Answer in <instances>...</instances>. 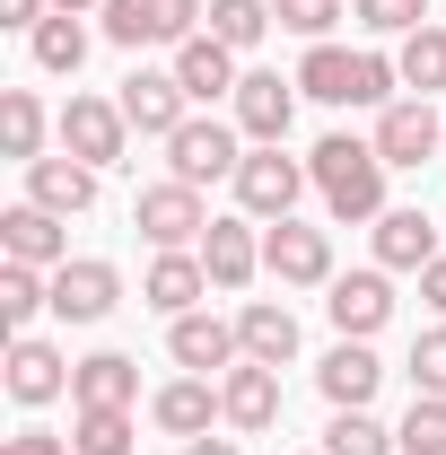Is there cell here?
Instances as JSON below:
<instances>
[{"label": "cell", "mask_w": 446, "mask_h": 455, "mask_svg": "<svg viewBox=\"0 0 446 455\" xmlns=\"http://www.w3.org/2000/svg\"><path fill=\"white\" fill-rule=\"evenodd\" d=\"M307 175H315V193H324V211H333L341 228L350 220H386V158H377V140H350V132H324L315 140V158H307Z\"/></svg>", "instance_id": "obj_1"}, {"label": "cell", "mask_w": 446, "mask_h": 455, "mask_svg": "<svg viewBox=\"0 0 446 455\" xmlns=\"http://www.w3.org/2000/svg\"><path fill=\"white\" fill-rule=\"evenodd\" d=\"M227 184H236V211H245V220H298V193H307V184H315V175H307V158H289V149H254V140H245V167L227 175Z\"/></svg>", "instance_id": "obj_2"}, {"label": "cell", "mask_w": 446, "mask_h": 455, "mask_svg": "<svg viewBox=\"0 0 446 455\" xmlns=\"http://www.w3.org/2000/svg\"><path fill=\"white\" fill-rule=\"evenodd\" d=\"M236 167H245V132L219 123V114H193V123L167 140V175H175V184H193V193L219 184V175H236Z\"/></svg>", "instance_id": "obj_3"}, {"label": "cell", "mask_w": 446, "mask_h": 455, "mask_svg": "<svg viewBox=\"0 0 446 455\" xmlns=\"http://www.w3.org/2000/svg\"><path fill=\"white\" fill-rule=\"evenodd\" d=\"M202 0H106V44L140 53V44H193L202 36Z\"/></svg>", "instance_id": "obj_4"}, {"label": "cell", "mask_w": 446, "mask_h": 455, "mask_svg": "<svg viewBox=\"0 0 446 455\" xmlns=\"http://www.w3.org/2000/svg\"><path fill=\"white\" fill-rule=\"evenodd\" d=\"M131 228L158 245V254H184V245H202L211 236V211H202V193L193 184H140V202H131Z\"/></svg>", "instance_id": "obj_5"}, {"label": "cell", "mask_w": 446, "mask_h": 455, "mask_svg": "<svg viewBox=\"0 0 446 455\" xmlns=\"http://www.w3.org/2000/svg\"><path fill=\"white\" fill-rule=\"evenodd\" d=\"M263 272L280 289H333V236L307 220H272L263 228Z\"/></svg>", "instance_id": "obj_6"}, {"label": "cell", "mask_w": 446, "mask_h": 455, "mask_svg": "<svg viewBox=\"0 0 446 455\" xmlns=\"http://www.w3.org/2000/svg\"><path fill=\"white\" fill-rule=\"evenodd\" d=\"M324 315H333L341 341H377L394 315V281L386 263H368V272H333V289H324Z\"/></svg>", "instance_id": "obj_7"}, {"label": "cell", "mask_w": 446, "mask_h": 455, "mask_svg": "<svg viewBox=\"0 0 446 455\" xmlns=\"http://www.w3.org/2000/svg\"><path fill=\"white\" fill-rule=\"evenodd\" d=\"M114 106H123V123H131L140 140H175V132L193 123V97H184V79H175V70H131Z\"/></svg>", "instance_id": "obj_8"}, {"label": "cell", "mask_w": 446, "mask_h": 455, "mask_svg": "<svg viewBox=\"0 0 446 455\" xmlns=\"http://www.w3.org/2000/svg\"><path fill=\"white\" fill-rule=\"evenodd\" d=\"M446 149V114L429 106V97H394L386 114H377V158L386 167H429Z\"/></svg>", "instance_id": "obj_9"}, {"label": "cell", "mask_w": 446, "mask_h": 455, "mask_svg": "<svg viewBox=\"0 0 446 455\" xmlns=\"http://www.w3.org/2000/svg\"><path fill=\"white\" fill-rule=\"evenodd\" d=\"M114 307H123V272H114L106 254H70L53 272V315L61 324H106Z\"/></svg>", "instance_id": "obj_10"}, {"label": "cell", "mask_w": 446, "mask_h": 455, "mask_svg": "<svg viewBox=\"0 0 446 455\" xmlns=\"http://www.w3.org/2000/svg\"><path fill=\"white\" fill-rule=\"evenodd\" d=\"M227 106H236V132H245L254 149H272V140H289V123H298V79H280V70H245Z\"/></svg>", "instance_id": "obj_11"}, {"label": "cell", "mask_w": 446, "mask_h": 455, "mask_svg": "<svg viewBox=\"0 0 446 455\" xmlns=\"http://www.w3.org/2000/svg\"><path fill=\"white\" fill-rule=\"evenodd\" d=\"M61 149H70V158H88V167L106 175L114 158L131 149V123H123V106H114V97H70V106H61Z\"/></svg>", "instance_id": "obj_12"}, {"label": "cell", "mask_w": 446, "mask_h": 455, "mask_svg": "<svg viewBox=\"0 0 446 455\" xmlns=\"http://www.w3.org/2000/svg\"><path fill=\"white\" fill-rule=\"evenodd\" d=\"M167 350H175V368L184 377H227L236 359H245V341H236V324H219V315H175L167 324Z\"/></svg>", "instance_id": "obj_13"}, {"label": "cell", "mask_w": 446, "mask_h": 455, "mask_svg": "<svg viewBox=\"0 0 446 455\" xmlns=\"http://www.w3.org/2000/svg\"><path fill=\"white\" fill-rule=\"evenodd\" d=\"M61 395H70V359H61L53 341H36V333H9V403L44 411Z\"/></svg>", "instance_id": "obj_14"}, {"label": "cell", "mask_w": 446, "mask_h": 455, "mask_svg": "<svg viewBox=\"0 0 446 455\" xmlns=\"http://www.w3.org/2000/svg\"><path fill=\"white\" fill-rule=\"evenodd\" d=\"M0 254L9 263H36V272H61L70 263V236L44 202H18V211H0Z\"/></svg>", "instance_id": "obj_15"}, {"label": "cell", "mask_w": 446, "mask_h": 455, "mask_svg": "<svg viewBox=\"0 0 446 455\" xmlns=\"http://www.w3.org/2000/svg\"><path fill=\"white\" fill-rule=\"evenodd\" d=\"M298 97H315V106H368V53L307 44V61H298Z\"/></svg>", "instance_id": "obj_16"}, {"label": "cell", "mask_w": 446, "mask_h": 455, "mask_svg": "<svg viewBox=\"0 0 446 455\" xmlns=\"http://www.w3.org/2000/svg\"><path fill=\"white\" fill-rule=\"evenodd\" d=\"M315 386H324L333 411H368L377 386H386V359H377L368 341H333V350H324V368H315Z\"/></svg>", "instance_id": "obj_17"}, {"label": "cell", "mask_w": 446, "mask_h": 455, "mask_svg": "<svg viewBox=\"0 0 446 455\" xmlns=\"http://www.w3.org/2000/svg\"><path fill=\"white\" fill-rule=\"evenodd\" d=\"M70 403H79V411H131V403H140V359H123V350L79 359V368H70Z\"/></svg>", "instance_id": "obj_18"}, {"label": "cell", "mask_w": 446, "mask_h": 455, "mask_svg": "<svg viewBox=\"0 0 446 455\" xmlns=\"http://www.w3.org/2000/svg\"><path fill=\"white\" fill-rule=\"evenodd\" d=\"M219 411H227V429H272L280 420V368L236 359V368L219 377Z\"/></svg>", "instance_id": "obj_19"}, {"label": "cell", "mask_w": 446, "mask_h": 455, "mask_svg": "<svg viewBox=\"0 0 446 455\" xmlns=\"http://www.w3.org/2000/svg\"><path fill=\"white\" fill-rule=\"evenodd\" d=\"M175 79H184V97H193V106H219V97H236V79H245V70H236V53L202 27L193 44H175Z\"/></svg>", "instance_id": "obj_20"}, {"label": "cell", "mask_w": 446, "mask_h": 455, "mask_svg": "<svg viewBox=\"0 0 446 455\" xmlns=\"http://www.w3.org/2000/svg\"><path fill=\"white\" fill-rule=\"evenodd\" d=\"M27 202H44L53 220H79V211L97 202V167L70 158V149H61V158H36V167H27Z\"/></svg>", "instance_id": "obj_21"}, {"label": "cell", "mask_w": 446, "mask_h": 455, "mask_svg": "<svg viewBox=\"0 0 446 455\" xmlns=\"http://www.w3.org/2000/svg\"><path fill=\"white\" fill-rule=\"evenodd\" d=\"M149 420L167 438H211V420H227V411H219V386L211 377H175V386L149 395Z\"/></svg>", "instance_id": "obj_22"}, {"label": "cell", "mask_w": 446, "mask_h": 455, "mask_svg": "<svg viewBox=\"0 0 446 455\" xmlns=\"http://www.w3.org/2000/svg\"><path fill=\"white\" fill-rule=\"evenodd\" d=\"M140 298H149V307H158V315H193V307H202V298H211V272H202V245H184V254H158V263H149V281H140Z\"/></svg>", "instance_id": "obj_23"}, {"label": "cell", "mask_w": 446, "mask_h": 455, "mask_svg": "<svg viewBox=\"0 0 446 455\" xmlns=\"http://www.w3.org/2000/svg\"><path fill=\"white\" fill-rule=\"evenodd\" d=\"M202 272H211V289H245L254 272H263V236H254V220H211V236H202Z\"/></svg>", "instance_id": "obj_24"}, {"label": "cell", "mask_w": 446, "mask_h": 455, "mask_svg": "<svg viewBox=\"0 0 446 455\" xmlns=\"http://www.w3.org/2000/svg\"><path fill=\"white\" fill-rule=\"evenodd\" d=\"M236 341H245V359L289 368V359H298V315H289L280 298H245V307H236Z\"/></svg>", "instance_id": "obj_25"}, {"label": "cell", "mask_w": 446, "mask_h": 455, "mask_svg": "<svg viewBox=\"0 0 446 455\" xmlns=\"http://www.w3.org/2000/svg\"><path fill=\"white\" fill-rule=\"evenodd\" d=\"M377 263H386V272H429V263H438L429 211H386V220H377Z\"/></svg>", "instance_id": "obj_26"}, {"label": "cell", "mask_w": 446, "mask_h": 455, "mask_svg": "<svg viewBox=\"0 0 446 455\" xmlns=\"http://www.w3.org/2000/svg\"><path fill=\"white\" fill-rule=\"evenodd\" d=\"M0 158H18V167L44 158V106H36V88H0Z\"/></svg>", "instance_id": "obj_27"}, {"label": "cell", "mask_w": 446, "mask_h": 455, "mask_svg": "<svg viewBox=\"0 0 446 455\" xmlns=\"http://www.w3.org/2000/svg\"><path fill=\"white\" fill-rule=\"evenodd\" d=\"M394 70H402L411 97H438V88H446V27H411L402 53H394Z\"/></svg>", "instance_id": "obj_28"}, {"label": "cell", "mask_w": 446, "mask_h": 455, "mask_svg": "<svg viewBox=\"0 0 446 455\" xmlns=\"http://www.w3.org/2000/svg\"><path fill=\"white\" fill-rule=\"evenodd\" d=\"M27 53H36V70H53V79H70L79 61H88V27L70 18V9H53L36 36H27Z\"/></svg>", "instance_id": "obj_29"}, {"label": "cell", "mask_w": 446, "mask_h": 455, "mask_svg": "<svg viewBox=\"0 0 446 455\" xmlns=\"http://www.w3.org/2000/svg\"><path fill=\"white\" fill-rule=\"evenodd\" d=\"M36 307H53V272L9 263V272H0V324H9V333H27V324H36Z\"/></svg>", "instance_id": "obj_30"}, {"label": "cell", "mask_w": 446, "mask_h": 455, "mask_svg": "<svg viewBox=\"0 0 446 455\" xmlns=\"http://www.w3.org/2000/svg\"><path fill=\"white\" fill-rule=\"evenodd\" d=\"M263 27H272V0H211V36H219L227 53H254Z\"/></svg>", "instance_id": "obj_31"}, {"label": "cell", "mask_w": 446, "mask_h": 455, "mask_svg": "<svg viewBox=\"0 0 446 455\" xmlns=\"http://www.w3.org/2000/svg\"><path fill=\"white\" fill-rule=\"evenodd\" d=\"M324 455H402V447H394V429L377 420V411H333Z\"/></svg>", "instance_id": "obj_32"}, {"label": "cell", "mask_w": 446, "mask_h": 455, "mask_svg": "<svg viewBox=\"0 0 446 455\" xmlns=\"http://www.w3.org/2000/svg\"><path fill=\"white\" fill-rule=\"evenodd\" d=\"M394 447H402V455H446V395H411Z\"/></svg>", "instance_id": "obj_33"}, {"label": "cell", "mask_w": 446, "mask_h": 455, "mask_svg": "<svg viewBox=\"0 0 446 455\" xmlns=\"http://www.w3.org/2000/svg\"><path fill=\"white\" fill-rule=\"evenodd\" d=\"M70 447L79 455H131V411H79L70 420Z\"/></svg>", "instance_id": "obj_34"}, {"label": "cell", "mask_w": 446, "mask_h": 455, "mask_svg": "<svg viewBox=\"0 0 446 455\" xmlns=\"http://www.w3.org/2000/svg\"><path fill=\"white\" fill-rule=\"evenodd\" d=\"M350 18L368 36H411V27H429V0H350Z\"/></svg>", "instance_id": "obj_35"}, {"label": "cell", "mask_w": 446, "mask_h": 455, "mask_svg": "<svg viewBox=\"0 0 446 455\" xmlns=\"http://www.w3.org/2000/svg\"><path fill=\"white\" fill-rule=\"evenodd\" d=\"M272 18L289 27V36H307V44H333V27H341V0H272Z\"/></svg>", "instance_id": "obj_36"}, {"label": "cell", "mask_w": 446, "mask_h": 455, "mask_svg": "<svg viewBox=\"0 0 446 455\" xmlns=\"http://www.w3.org/2000/svg\"><path fill=\"white\" fill-rule=\"evenodd\" d=\"M411 395H446V324L411 341Z\"/></svg>", "instance_id": "obj_37"}, {"label": "cell", "mask_w": 446, "mask_h": 455, "mask_svg": "<svg viewBox=\"0 0 446 455\" xmlns=\"http://www.w3.org/2000/svg\"><path fill=\"white\" fill-rule=\"evenodd\" d=\"M0 455H79V447L53 438V429H18V438H0Z\"/></svg>", "instance_id": "obj_38"}, {"label": "cell", "mask_w": 446, "mask_h": 455, "mask_svg": "<svg viewBox=\"0 0 446 455\" xmlns=\"http://www.w3.org/2000/svg\"><path fill=\"white\" fill-rule=\"evenodd\" d=\"M53 18V0H0V27H18V36H36Z\"/></svg>", "instance_id": "obj_39"}, {"label": "cell", "mask_w": 446, "mask_h": 455, "mask_svg": "<svg viewBox=\"0 0 446 455\" xmlns=\"http://www.w3.org/2000/svg\"><path fill=\"white\" fill-rule=\"evenodd\" d=\"M420 298H429V307H438V315H446V254H438V263H429V272H420Z\"/></svg>", "instance_id": "obj_40"}, {"label": "cell", "mask_w": 446, "mask_h": 455, "mask_svg": "<svg viewBox=\"0 0 446 455\" xmlns=\"http://www.w3.org/2000/svg\"><path fill=\"white\" fill-rule=\"evenodd\" d=\"M184 455H245L236 438H184Z\"/></svg>", "instance_id": "obj_41"}, {"label": "cell", "mask_w": 446, "mask_h": 455, "mask_svg": "<svg viewBox=\"0 0 446 455\" xmlns=\"http://www.w3.org/2000/svg\"><path fill=\"white\" fill-rule=\"evenodd\" d=\"M53 9H70V18H88V9H106V0H53Z\"/></svg>", "instance_id": "obj_42"}]
</instances>
